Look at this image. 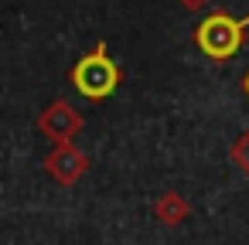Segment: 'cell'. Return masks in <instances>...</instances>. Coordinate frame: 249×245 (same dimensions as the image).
I'll return each mask as SVG.
<instances>
[{
	"instance_id": "obj_8",
	"label": "cell",
	"mask_w": 249,
	"mask_h": 245,
	"mask_svg": "<svg viewBox=\"0 0 249 245\" xmlns=\"http://www.w3.org/2000/svg\"><path fill=\"white\" fill-rule=\"evenodd\" d=\"M242 92H246V96H249V72H246V75H242Z\"/></svg>"
},
{
	"instance_id": "obj_3",
	"label": "cell",
	"mask_w": 249,
	"mask_h": 245,
	"mask_svg": "<svg viewBox=\"0 0 249 245\" xmlns=\"http://www.w3.org/2000/svg\"><path fill=\"white\" fill-rule=\"evenodd\" d=\"M82 113L72 106V102H65V99H52L45 109H41V116H38V133L41 136H48L52 143H72L75 136H79V130H82Z\"/></svg>"
},
{
	"instance_id": "obj_5",
	"label": "cell",
	"mask_w": 249,
	"mask_h": 245,
	"mask_svg": "<svg viewBox=\"0 0 249 245\" xmlns=\"http://www.w3.org/2000/svg\"><path fill=\"white\" fill-rule=\"evenodd\" d=\"M154 218L164 225V228H178L191 218V204L181 191H164L157 201H154Z\"/></svg>"
},
{
	"instance_id": "obj_7",
	"label": "cell",
	"mask_w": 249,
	"mask_h": 245,
	"mask_svg": "<svg viewBox=\"0 0 249 245\" xmlns=\"http://www.w3.org/2000/svg\"><path fill=\"white\" fill-rule=\"evenodd\" d=\"M205 4H212V0H181L184 11H198V7H205Z\"/></svg>"
},
{
	"instance_id": "obj_6",
	"label": "cell",
	"mask_w": 249,
	"mask_h": 245,
	"mask_svg": "<svg viewBox=\"0 0 249 245\" xmlns=\"http://www.w3.org/2000/svg\"><path fill=\"white\" fill-rule=\"evenodd\" d=\"M229 157H232V163L249 177V130H242V133L235 136V143L229 147Z\"/></svg>"
},
{
	"instance_id": "obj_1",
	"label": "cell",
	"mask_w": 249,
	"mask_h": 245,
	"mask_svg": "<svg viewBox=\"0 0 249 245\" xmlns=\"http://www.w3.org/2000/svg\"><path fill=\"white\" fill-rule=\"evenodd\" d=\"M69 82H72V89H75L82 99L99 102V99H109V96L120 89L123 68H120L116 58L109 55V45H106V41H96L92 51H86V55L72 65Z\"/></svg>"
},
{
	"instance_id": "obj_4",
	"label": "cell",
	"mask_w": 249,
	"mask_h": 245,
	"mask_svg": "<svg viewBox=\"0 0 249 245\" xmlns=\"http://www.w3.org/2000/svg\"><path fill=\"white\" fill-rule=\"evenodd\" d=\"M86 170H89V153L82 147H75V140L72 143H55L52 153L45 157V174L62 187H72Z\"/></svg>"
},
{
	"instance_id": "obj_2",
	"label": "cell",
	"mask_w": 249,
	"mask_h": 245,
	"mask_svg": "<svg viewBox=\"0 0 249 245\" xmlns=\"http://www.w3.org/2000/svg\"><path fill=\"white\" fill-rule=\"evenodd\" d=\"M249 41V14L232 17L229 11H212L198 28H195V45L205 58L212 62H229L235 58Z\"/></svg>"
}]
</instances>
